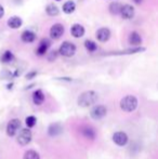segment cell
I'll return each instance as SVG.
<instances>
[{
    "mask_svg": "<svg viewBox=\"0 0 158 159\" xmlns=\"http://www.w3.org/2000/svg\"><path fill=\"white\" fill-rule=\"evenodd\" d=\"M128 41H129V43H130L131 46L138 47V46H140V44L142 43V38H141V36H140L139 33L132 32L130 35H129Z\"/></svg>",
    "mask_w": 158,
    "mask_h": 159,
    "instance_id": "cell-12",
    "label": "cell"
},
{
    "mask_svg": "<svg viewBox=\"0 0 158 159\" xmlns=\"http://www.w3.org/2000/svg\"><path fill=\"white\" fill-rule=\"evenodd\" d=\"M121 4L119 3V2H112V3L110 4V12L112 13L113 15H117L120 13V10H121Z\"/></svg>",
    "mask_w": 158,
    "mask_h": 159,
    "instance_id": "cell-22",
    "label": "cell"
},
{
    "mask_svg": "<svg viewBox=\"0 0 158 159\" xmlns=\"http://www.w3.org/2000/svg\"><path fill=\"white\" fill-rule=\"evenodd\" d=\"M56 57H57V52H56V51H52V52L49 54L48 59H49V61H54V60L56 59Z\"/></svg>",
    "mask_w": 158,
    "mask_h": 159,
    "instance_id": "cell-26",
    "label": "cell"
},
{
    "mask_svg": "<svg viewBox=\"0 0 158 159\" xmlns=\"http://www.w3.org/2000/svg\"><path fill=\"white\" fill-rule=\"evenodd\" d=\"M81 133H82V135H84V138L89 139V140H94L95 135H97V134H95L94 129H93L92 127H90V126L82 127L81 128Z\"/></svg>",
    "mask_w": 158,
    "mask_h": 159,
    "instance_id": "cell-14",
    "label": "cell"
},
{
    "mask_svg": "<svg viewBox=\"0 0 158 159\" xmlns=\"http://www.w3.org/2000/svg\"><path fill=\"white\" fill-rule=\"evenodd\" d=\"M113 141L117 146H124L128 143V135L122 131L115 132L113 135Z\"/></svg>",
    "mask_w": 158,
    "mask_h": 159,
    "instance_id": "cell-7",
    "label": "cell"
},
{
    "mask_svg": "<svg viewBox=\"0 0 158 159\" xmlns=\"http://www.w3.org/2000/svg\"><path fill=\"white\" fill-rule=\"evenodd\" d=\"M56 1H60V0H56Z\"/></svg>",
    "mask_w": 158,
    "mask_h": 159,
    "instance_id": "cell-30",
    "label": "cell"
},
{
    "mask_svg": "<svg viewBox=\"0 0 158 159\" xmlns=\"http://www.w3.org/2000/svg\"><path fill=\"white\" fill-rule=\"evenodd\" d=\"M21 127V121L19 119H12L8 122L7 126V134L9 136H14Z\"/></svg>",
    "mask_w": 158,
    "mask_h": 159,
    "instance_id": "cell-6",
    "label": "cell"
},
{
    "mask_svg": "<svg viewBox=\"0 0 158 159\" xmlns=\"http://www.w3.org/2000/svg\"><path fill=\"white\" fill-rule=\"evenodd\" d=\"M119 14H121L122 19L130 20L134 16V8L132 6H130V4H124V6L121 7Z\"/></svg>",
    "mask_w": 158,
    "mask_h": 159,
    "instance_id": "cell-9",
    "label": "cell"
},
{
    "mask_svg": "<svg viewBox=\"0 0 158 159\" xmlns=\"http://www.w3.org/2000/svg\"><path fill=\"white\" fill-rule=\"evenodd\" d=\"M33 101L36 105H41L44 102V94L41 90H36L33 93Z\"/></svg>",
    "mask_w": 158,
    "mask_h": 159,
    "instance_id": "cell-18",
    "label": "cell"
},
{
    "mask_svg": "<svg viewBox=\"0 0 158 159\" xmlns=\"http://www.w3.org/2000/svg\"><path fill=\"white\" fill-rule=\"evenodd\" d=\"M14 61V55L11 51H6L1 57V62L4 64H9Z\"/></svg>",
    "mask_w": 158,
    "mask_h": 159,
    "instance_id": "cell-21",
    "label": "cell"
},
{
    "mask_svg": "<svg viewBox=\"0 0 158 159\" xmlns=\"http://www.w3.org/2000/svg\"><path fill=\"white\" fill-rule=\"evenodd\" d=\"M22 24H23V21H22V19L20 16H12L8 20V26L13 28V30L20 28L22 26Z\"/></svg>",
    "mask_w": 158,
    "mask_h": 159,
    "instance_id": "cell-16",
    "label": "cell"
},
{
    "mask_svg": "<svg viewBox=\"0 0 158 159\" xmlns=\"http://www.w3.org/2000/svg\"><path fill=\"white\" fill-rule=\"evenodd\" d=\"M106 114H107V108L104 105H95L90 111L91 118H93L95 120L102 119L103 117H105Z\"/></svg>",
    "mask_w": 158,
    "mask_h": 159,
    "instance_id": "cell-5",
    "label": "cell"
},
{
    "mask_svg": "<svg viewBox=\"0 0 158 159\" xmlns=\"http://www.w3.org/2000/svg\"><path fill=\"white\" fill-rule=\"evenodd\" d=\"M63 131V128H62L61 124H51L49 126V129H48V134L50 136H56L59 134L62 133Z\"/></svg>",
    "mask_w": 158,
    "mask_h": 159,
    "instance_id": "cell-13",
    "label": "cell"
},
{
    "mask_svg": "<svg viewBox=\"0 0 158 159\" xmlns=\"http://www.w3.org/2000/svg\"><path fill=\"white\" fill-rule=\"evenodd\" d=\"M25 122H26V126H27L28 128H33L35 125H36L37 119H36L35 116H28V117L26 118Z\"/></svg>",
    "mask_w": 158,
    "mask_h": 159,
    "instance_id": "cell-25",
    "label": "cell"
},
{
    "mask_svg": "<svg viewBox=\"0 0 158 159\" xmlns=\"http://www.w3.org/2000/svg\"><path fill=\"white\" fill-rule=\"evenodd\" d=\"M138 107V98L134 95H127L120 101V108L127 113L134 111Z\"/></svg>",
    "mask_w": 158,
    "mask_h": 159,
    "instance_id": "cell-2",
    "label": "cell"
},
{
    "mask_svg": "<svg viewBox=\"0 0 158 159\" xmlns=\"http://www.w3.org/2000/svg\"><path fill=\"white\" fill-rule=\"evenodd\" d=\"M133 1H134V2H135V3L140 4V3H141V2H142V1H143V0H133Z\"/></svg>",
    "mask_w": 158,
    "mask_h": 159,
    "instance_id": "cell-29",
    "label": "cell"
},
{
    "mask_svg": "<svg viewBox=\"0 0 158 159\" xmlns=\"http://www.w3.org/2000/svg\"><path fill=\"white\" fill-rule=\"evenodd\" d=\"M59 53L63 57H70L76 53V46H75L73 42L70 41H65L62 43V46L60 47Z\"/></svg>",
    "mask_w": 158,
    "mask_h": 159,
    "instance_id": "cell-3",
    "label": "cell"
},
{
    "mask_svg": "<svg viewBox=\"0 0 158 159\" xmlns=\"http://www.w3.org/2000/svg\"><path fill=\"white\" fill-rule=\"evenodd\" d=\"M97 101V94L95 91H86V92L81 93L78 96L77 103L81 107H89L94 104Z\"/></svg>",
    "mask_w": 158,
    "mask_h": 159,
    "instance_id": "cell-1",
    "label": "cell"
},
{
    "mask_svg": "<svg viewBox=\"0 0 158 159\" xmlns=\"http://www.w3.org/2000/svg\"><path fill=\"white\" fill-rule=\"evenodd\" d=\"M46 12H47V14L50 15V16H56V15L59 14L60 10L54 3H51V4H48V6H47Z\"/></svg>",
    "mask_w": 158,
    "mask_h": 159,
    "instance_id": "cell-20",
    "label": "cell"
},
{
    "mask_svg": "<svg viewBox=\"0 0 158 159\" xmlns=\"http://www.w3.org/2000/svg\"><path fill=\"white\" fill-rule=\"evenodd\" d=\"M21 38L22 41L26 42V43H30V42L35 41V39H36V34L33 33L32 30H25L22 34Z\"/></svg>",
    "mask_w": 158,
    "mask_h": 159,
    "instance_id": "cell-17",
    "label": "cell"
},
{
    "mask_svg": "<svg viewBox=\"0 0 158 159\" xmlns=\"http://www.w3.org/2000/svg\"><path fill=\"white\" fill-rule=\"evenodd\" d=\"M84 47H86V49L89 52H94L97 49V43H95L94 41H92V40H86V41H84Z\"/></svg>",
    "mask_w": 158,
    "mask_h": 159,
    "instance_id": "cell-24",
    "label": "cell"
},
{
    "mask_svg": "<svg viewBox=\"0 0 158 159\" xmlns=\"http://www.w3.org/2000/svg\"><path fill=\"white\" fill-rule=\"evenodd\" d=\"M75 10H76V4L74 1H66L63 4V12L66 14H72Z\"/></svg>",
    "mask_w": 158,
    "mask_h": 159,
    "instance_id": "cell-19",
    "label": "cell"
},
{
    "mask_svg": "<svg viewBox=\"0 0 158 159\" xmlns=\"http://www.w3.org/2000/svg\"><path fill=\"white\" fill-rule=\"evenodd\" d=\"M70 33L75 38H80L84 35V27L80 24H74L70 28Z\"/></svg>",
    "mask_w": 158,
    "mask_h": 159,
    "instance_id": "cell-15",
    "label": "cell"
},
{
    "mask_svg": "<svg viewBox=\"0 0 158 159\" xmlns=\"http://www.w3.org/2000/svg\"><path fill=\"white\" fill-rule=\"evenodd\" d=\"M32 138H33V133L28 128L27 129H22L16 136V142L20 145H22V146H25V145H27L32 141Z\"/></svg>",
    "mask_w": 158,
    "mask_h": 159,
    "instance_id": "cell-4",
    "label": "cell"
},
{
    "mask_svg": "<svg viewBox=\"0 0 158 159\" xmlns=\"http://www.w3.org/2000/svg\"><path fill=\"white\" fill-rule=\"evenodd\" d=\"M36 71H33V73H30V74H28L27 76H26V78H27V79H32L33 77H35V76H36Z\"/></svg>",
    "mask_w": 158,
    "mask_h": 159,
    "instance_id": "cell-27",
    "label": "cell"
},
{
    "mask_svg": "<svg viewBox=\"0 0 158 159\" xmlns=\"http://www.w3.org/2000/svg\"><path fill=\"white\" fill-rule=\"evenodd\" d=\"M64 26L62 24L57 23V24H54V25L51 27L50 30V36L52 39H60L61 36L64 34Z\"/></svg>",
    "mask_w": 158,
    "mask_h": 159,
    "instance_id": "cell-8",
    "label": "cell"
},
{
    "mask_svg": "<svg viewBox=\"0 0 158 159\" xmlns=\"http://www.w3.org/2000/svg\"><path fill=\"white\" fill-rule=\"evenodd\" d=\"M97 38L99 41L106 42L111 38V30L106 27L100 28V30L97 32Z\"/></svg>",
    "mask_w": 158,
    "mask_h": 159,
    "instance_id": "cell-11",
    "label": "cell"
},
{
    "mask_svg": "<svg viewBox=\"0 0 158 159\" xmlns=\"http://www.w3.org/2000/svg\"><path fill=\"white\" fill-rule=\"evenodd\" d=\"M3 15H4V9H3V7L0 4V19H1Z\"/></svg>",
    "mask_w": 158,
    "mask_h": 159,
    "instance_id": "cell-28",
    "label": "cell"
},
{
    "mask_svg": "<svg viewBox=\"0 0 158 159\" xmlns=\"http://www.w3.org/2000/svg\"><path fill=\"white\" fill-rule=\"evenodd\" d=\"M23 159H40V156L36 151L29 149V151L25 152V154H24V156H23Z\"/></svg>",
    "mask_w": 158,
    "mask_h": 159,
    "instance_id": "cell-23",
    "label": "cell"
},
{
    "mask_svg": "<svg viewBox=\"0 0 158 159\" xmlns=\"http://www.w3.org/2000/svg\"><path fill=\"white\" fill-rule=\"evenodd\" d=\"M50 46H51V41L48 38H44V39H42L41 41H40L36 53L38 55H44L47 53V51H48V49L50 48Z\"/></svg>",
    "mask_w": 158,
    "mask_h": 159,
    "instance_id": "cell-10",
    "label": "cell"
}]
</instances>
